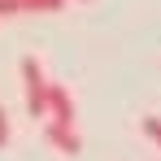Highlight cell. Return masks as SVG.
<instances>
[{
    "mask_svg": "<svg viewBox=\"0 0 161 161\" xmlns=\"http://www.w3.org/2000/svg\"><path fill=\"white\" fill-rule=\"evenodd\" d=\"M44 118L61 122V126H74V100L61 83H48V92H44Z\"/></svg>",
    "mask_w": 161,
    "mask_h": 161,
    "instance_id": "cell-2",
    "label": "cell"
},
{
    "mask_svg": "<svg viewBox=\"0 0 161 161\" xmlns=\"http://www.w3.org/2000/svg\"><path fill=\"white\" fill-rule=\"evenodd\" d=\"M65 0H22V13H61Z\"/></svg>",
    "mask_w": 161,
    "mask_h": 161,
    "instance_id": "cell-4",
    "label": "cell"
},
{
    "mask_svg": "<svg viewBox=\"0 0 161 161\" xmlns=\"http://www.w3.org/2000/svg\"><path fill=\"white\" fill-rule=\"evenodd\" d=\"M22 13V0H0V18H18Z\"/></svg>",
    "mask_w": 161,
    "mask_h": 161,
    "instance_id": "cell-6",
    "label": "cell"
},
{
    "mask_svg": "<svg viewBox=\"0 0 161 161\" xmlns=\"http://www.w3.org/2000/svg\"><path fill=\"white\" fill-rule=\"evenodd\" d=\"M4 144H9V109L0 105V148H4Z\"/></svg>",
    "mask_w": 161,
    "mask_h": 161,
    "instance_id": "cell-7",
    "label": "cell"
},
{
    "mask_svg": "<svg viewBox=\"0 0 161 161\" xmlns=\"http://www.w3.org/2000/svg\"><path fill=\"white\" fill-rule=\"evenodd\" d=\"M139 131H144V135L161 148V118H153V113H148V118H139Z\"/></svg>",
    "mask_w": 161,
    "mask_h": 161,
    "instance_id": "cell-5",
    "label": "cell"
},
{
    "mask_svg": "<svg viewBox=\"0 0 161 161\" xmlns=\"http://www.w3.org/2000/svg\"><path fill=\"white\" fill-rule=\"evenodd\" d=\"M22 83H26V113L31 118H44V92H48V83H44V65L35 57L22 61Z\"/></svg>",
    "mask_w": 161,
    "mask_h": 161,
    "instance_id": "cell-1",
    "label": "cell"
},
{
    "mask_svg": "<svg viewBox=\"0 0 161 161\" xmlns=\"http://www.w3.org/2000/svg\"><path fill=\"white\" fill-rule=\"evenodd\" d=\"M44 139L53 144L57 153H65V157L83 153V135L74 131V126H61V122H44Z\"/></svg>",
    "mask_w": 161,
    "mask_h": 161,
    "instance_id": "cell-3",
    "label": "cell"
}]
</instances>
